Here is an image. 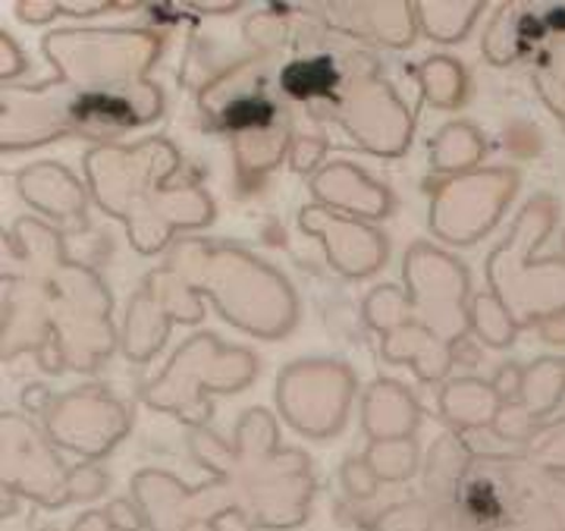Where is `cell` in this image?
<instances>
[{"mask_svg":"<svg viewBox=\"0 0 565 531\" xmlns=\"http://www.w3.org/2000/svg\"><path fill=\"white\" fill-rule=\"evenodd\" d=\"M541 459H544L541 466L546 469L565 471V422L541 444Z\"/></svg>","mask_w":565,"mask_h":531,"instance_id":"6da1fadb","label":"cell"}]
</instances>
